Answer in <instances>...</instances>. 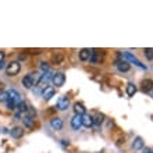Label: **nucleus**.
Instances as JSON below:
<instances>
[{
    "mask_svg": "<svg viewBox=\"0 0 153 153\" xmlns=\"http://www.w3.org/2000/svg\"><path fill=\"white\" fill-rule=\"evenodd\" d=\"M42 78L41 75L38 74V73H31V74H26L24 78H22V85L25 86L26 89H31L32 86H35L38 85L39 82V79Z\"/></svg>",
    "mask_w": 153,
    "mask_h": 153,
    "instance_id": "obj_1",
    "label": "nucleus"
},
{
    "mask_svg": "<svg viewBox=\"0 0 153 153\" xmlns=\"http://www.w3.org/2000/svg\"><path fill=\"white\" fill-rule=\"evenodd\" d=\"M20 70H21V65H20V63H17V61H11L7 67H6V73H7V75H10V77H13V75H17L18 73H20Z\"/></svg>",
    "mask_w": 153,
    "mask_h": 153,
    "instance_id": "obj_2",
    "label": "nucleus"
},
{
    "mask_svg": "<svg viewBox=\"0 0 153 153\" xmlns=\"http://www.w3.org/2000/svg\"><path fill=\"white\" fill-rule=\"evenodd\" d=\"M53 84L56 85V86H63L64 85V81H65V75L63 73H56V74L53 75Z\"/></svg>",
    "mask_w": 153,
    "mask_h": 153,
    "instance_id": "obj_3",
    "label": "nucleus"
},
{
    "mask_svg": "<svg viewBox=\"0 0 153 153\" xmlns=\"http://www.w3.org/2000/svg\"><path fill=\"white\" fill-rule=\"evenodd\" d=\"M124 57L127 58L130 63H134L135 65H138V67H141V68H145V70H146V67H145V65H143L142 63H139V60H138V58L135 57V56H132L131 53H124Z\"/></svg>",
    "mask_w": 153,
    "mask_h": 153,
    "instance_id": "obj_4",
    "label": "nucleus"
},
{
    "mask_svg": "<svg viewBox=\"0 0 153 153\" xmlns=\"http://www.w3.org/2000/svg\"><path fill=\"white\" fill-rule=\"evenodd\" d=\"M7 95H9V99H10V100H13V102H14V103H17V105H18V103L21 102V97H20V93H18L17 90L10 89V90H9V92H7Z\"/></svg>",
    "mask_w": 153,
    "mask_h": 153,
    "instance_id": "obj_5",
    "label": "nucleus"
},
{
    "mask_svg": "<svg viewBox=\"0 0 153 153\" xmlns=\"http://www.w3.org/2000/svg\"><path fill=\"white\" fill-rule=\"evenodd\" d=\"M50 125H52L53 130L60 131V130L63 128V120L58 118V117H54V118H52V121H50Z\"/></svg>",
    "mask_w": 153,
    "mask_h": 153,
    "instance_id": "obj_6",
    "label": "nucleus"
},
{
    "mask_svg": "<svg viewBox=\"0 0 153 153\" xmlns=\"http://www.w3.org/2000/svg\"><path fill=\"white\" fill-rule=\"evenodd\" d=\"M81 118H82V125H84V127L89 128V127L93 125V117L92 116H89V114L85 113L84 116H81Z\"/></svg>",
    "mask_w": 153,
    "mask_h": 153,
    "instance_id": "obj_7",
    "label": "nucleus"
},
{
    "mask_svg": "<svg viewBox=\"0 0 153 153\" xmlns=\"http://www.w3.org/2000/svg\"><path fill=\"white\" fill-rule=\"evenodd\" d=\"M68 106H70V99L67 97V96L60 97V100H58V103H57V109H58V110H65Z\"/></svg>",
    "mask_w": 153,
    "mask_h": 153,
    "instance_id": "obj_8",
    "label": "nucleus"
},
{
    "mask_svg": "<svg viewBox=\"0 0 153 153\" xmlns=\"http://www.w3.org/2000/svg\"><path fill=\"white\" fill-rule=\"evenodd\" d=\"M71 127L74 128V130H79V128L82 127V118H81V116L75 114V116L73 117V120H71Z\"/></svg>",
    "mask_w": 153,
    "mask_h": 153,
    "instance_id": "obj_9",
    "label": "nucleus"
},
{
    "mask_svg": "<svg viewBox=\"0 0 153 153\" xmlns=\"http://www.w3.org/2000/svg\"><path fill=\"white\" fill-rule=\"evenodd\" d=\"M102 56H100V53L97 52V50H92L90 52V57H89V60L92 61V63H100L102 61Z\"/></svg>",
    "mask_w": 153,
    "mask_h": 153,
    "instance_id": "obj_10",
    "label": "nucleus"
},
{
    "mask_svg": "<svg viewBox=\"0 0 153 153\" xmlns=\"http://www.w3.org/2000/svg\"><path fill=\"white\" fill-rule=\"evenodd\" d=\"M43 99L45 100H49V99H52V96H54V88H52V86H48L46 89L43 90Z\"/></svg>",
    "mask_w": 153,
    "mask_h": 153,
    "instance_id": "obj_11",
    "label": "nucleus"
},
{
    "mask_svg": "<svg viewBox=\"0 0 153 153\" xmlns=\"http://www.w3.org/2000/svg\"><path fill=\"white\" fill-rule=\"evenodd\" d=\"M143 148V141H142V138H135V141L132 142V149L134 150H141V149Z\"/></svg>",
    "mask_w": 153,
    "mask_h": 153,
    "instance_id": "obj_12",
    "label": "nucleus"
},
{
    "mask_svg": "<svg viewBox=\"0 0 153 153\" xmlns=\"http://www.w3.org/2000/svg\"><path fill=\"white\" fill-rule=\"evenodd\" d=\"M117 68L118 71H121V73H127L128 70H130V64L127 61H117Z\"/></svg>",
    "mask_w": 153,
    "mask_h": 153,
    "instance_id": "obj_13",
    "label": "nucleus"
},
{
    "mask_svg": "<svg viewBox=\"0 0 153 153\" xmlns=\"http://www.w3.org/2000/svg\"><path fill=\"white\" fill-rule=\"evenodd\" d=\"M90 52H92V50H89V49H82V50L79 52V58H81L82 61H86V60H89Z\"/></svg>",
    "mask_w": 153,
    "mask_h": 153,
    "instance_id": "obj_14",
    "label": "nucleus"
},
{
    "mask_svg": "<svg viewBox=\"0 0 153 153\" xmlns=\"http://www.w3.org/2000/svg\"><path fill=\"white\" fill-rule=\"evenodd\" d=\"M153 88V81L152 79H143L142 81V89L145 90V92H148V90H150Z\"/></svg>",
    "mask_w": 153,
    "mask_h": 153,
    "instance_id": "obj_15",
    "label": "nucleus"
},
{
    "mask_svg": "<svg viewBox=\"0 0 153 153\" xmlns=\"http://www.w3.org/2000/svg\"><path fill=\"white\" fill-rule=\"evenodd\" d=\"M22 122H24V125L25 127H28V128H32L33 127V118L32 117H29V116H22Z\"/></svg>",
    "mask_w": 153,
    "mask_h": 153,
    "instance_id": "obj_16",
    "label": "nucleus"
},
{
    "mask_svg": "<svg viewBox=\"0 0 153 153\" xmlns=\"http://www.w3.org/2000/svg\"><path fill=\"white\" fill-rule=\"evenodd\" d=\"M22 134H24V131H22L21 127H14L11 130V137L13 138H21Z\"/></svg>",
    "mask_w": 153,
    "mask_h": 153,
    "instance_id": "obj_17",
    "label": "nucleus"
},
{
    "mask_svg": "<svg viewBox=\"0 0 153 153\" xmlns=\"http://www.w3.org/2000/svg\"><path fill=\"white\" fill-rule=\"evenodd\" d=\"M74 111L78 114V116H84L85 114V107L81 103H75L74 105Z\"/></svg>",
    "mask_w": 153,
    "mask_h": 153,
    "instance_id": "obj_18",
    "label": "nucleus"
},
{
    "mask_svg": "<svg viewBox=\"0 0 153 153\" xmlns=\"http://www.w3.org/2000/svg\"><path fill=\"white\" fill-rule=\"evenodd\" d=\"M17 110H18V113H26V111H28V105H26L25 102H20V103H18V105H17Z\"/></svg>",
    "mask_w": 153,
    "mask_h": 153,
    "instance_id": "obj_19",
    "label": "nucleus"
},
{
    "mask_svg": "<svg viewBox=\"0 0 153 153\" xmlns=\"http://www.w3.org/2000/svg\"><path fill=\"white\" fill-rule=\"evenodd\" d=\"M135 92H137V86L134 84H128L127 85V95L128 96H134L135 95Z\"/></svg>",
    "mask_w": 153,
    "mask_h": 153,
    "instance_id": "obj_20",
    "label": "nucleus"
},
{
    "mask_svg": "<svg viewBox=\"0 0 153 153\" xmlns=\"http://www.w3.org/2000/svg\"><path fill=\"white\" fill-rule=\"evenodd\" d=\"M63 54H61V53H56V54H53V61H54V63L56 64H60L61 63V61H63Z\"/></svg>",
    "mask_w": 153,
    "mask_h": 153,
    "instance_id": "obj_21",
    "label": "nucleus"
},
{
    "mask_svg": "<svg viewBox=\"0 0 153 153\" xmlns=\"http://www.w3.org/2000/svg\"><path fill=\"white\" fill-rule=\"evenodd\" d=\"M145 56H146L148 60H153V49L152 48L145 49Z\"/></svg>",
    "mask_w": 153,
    "mask_h": 153,
    "instance_id": "obj_22",
    "label": "nucleus"
},
{
    "mask_svg": "<svg viewBox=\"0 0 153 153\" xmlns=\"http://www.w3.org/2000/svg\"><path fill=\"white\" fill-rule=\"evenodd\" d=\"M7 100H9L7 92H0V102H7Z\"/></svg>",
    "mask_w": 153,
    "mask_h": 153,
    "instance_id": "obj_23",
    "label": "nucleus"
},
{
    "mask_svg": "<svg viewBox=\"0 0 153 153\" xmlns=\"http://www.w3.org/2000/svg\"><path fill=\"white\" fill-rule=\"evenodd\" d=\"M96 121V124H102L103 122V116L102 114H97V116L95 117V120H93V122Z\"/></svg>",
    "mask_w": 153,
    "mask_h": 153,
    "instance_id": "obj_24",
    "label": "nucleus"
},
{
    "mask_svg": "<svg viewBox=\"0 0 153 153\" xmlns=\"http://www.w3.org/2000/svg\"><path fill=\"white\" fill-rule=\"evenodd\" d=\"M41 68H42V70H45V71H46V70H49V64H48V63H45V61H43V63L41 64Z\"/></svg>",
    "mask_w": 153,
    "mask_h": 153,
    "instance_id": "obj_25",
    "label": "nucleus"
},
{
    "mask_svg": "<svg viewBox=\"0 0 153 153\" xmlns=\"http://www.w3.org/2000/svg\"><path fill=\"white\" fill-rule=\"evenodd\" d=\"M3 60H4V53L0 52V61H3Z\"/></svg>",
    "mask_w": 153,
    "mask_h": 153,
    "instance_id": "obj_26",
    "label": "nucleus"
},
{
    "mask_svg": "<svg viewBox=\"0 0 153 153\" xmlns=\"http://www.w3.org/2000/svg\"><path fill=\"white\" fill-rule=\"evenodd\" d=\"M4 68V61H0V70Z\"/></svg>",
    "mask_w": 153,
    "mask_h": 153,
    "instance_id": "obj_27",
    "label": "nucleus"
},
{
    "mask_svg": "<svg viewBox=\"0 0 153 153\" xmlns=\"http://www.w3.org/2000/svg\"><path fill=\"white\" fill-rule=\"evenodd\" d=\"M142 153H152V150H150V149H145Z\"/></svg>",
    "mask_w": 153,
    "mask_h": 153,
    "instance_id": "obj_28",
    "label": "nucleus"
},
{
    "mask_svg": "<svg viewBox=\"0 0 153 153\" xmlns=\"http://www.w3.org/2000/svg\"><path fill=\"white\" fill-rule=\"evenodd\" d=\"M152 153H153V152H152Z\"/></svg>",
    "mask_w": 153,
    "mask_h": 153,
    "instance_id": "obj_29",
    "label": "nucleus"
}]
</instances>
